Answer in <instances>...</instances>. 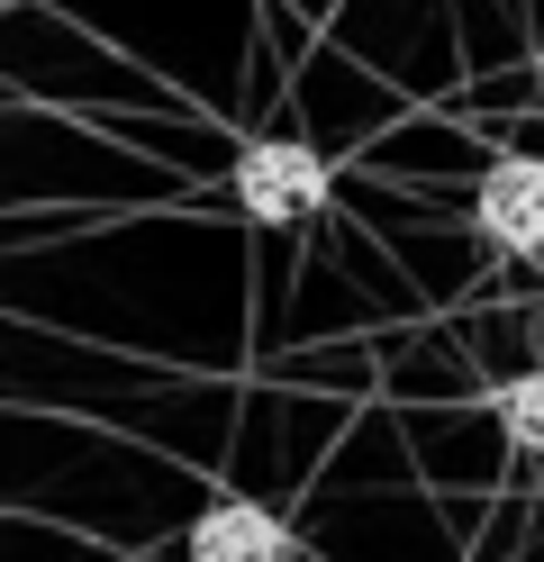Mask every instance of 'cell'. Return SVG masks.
Returning <instances> with one entry per match:
<instances>
[{"instance_id": "obj_1", "label": "cell", "mask_w": 544, "mask_h": 562, "mask_svg": "<svg viewBox=\"0 0 544 562\" xmlns=\"http://www.w3.org/2000/svg\"><path fill=\"white\" fill-rule=\"evenodd\" d=\"M326 191H336V172H326V155L300 146V136H254L236 155V209L254 227H300V218L326 209Z\"/></svg>"}, {"instance_id": "obj_2", "label": "cell", "mask_w": 544, "mask_h": 562, "mask_svg": "<svg viewBox=\"0 0 544 562\" xmlns=\"http://www.w3.org/2000/svg\"><path fill=\"white\" fill-rule=\"evenodd\" d=\"M471 227L499 255H544V155H499L471 191Z\"/></svg>"}, {"instance_id": "obj_3", "label": "cell", "mask_w": 544, "mask_h": 562, "mask_svg": "<svg viewBox=\"0 0 544 562\" xmlns=\"http://www.w3.org/2000/svg\"><path fill=\"white\" fill-rule=\"evenodd\" d=\"M181 562H290V526L264 499H209L181 526Z\"/></svg>"}, {"instance_id": "obj_4", "label": "cell", "mask_w": 544, "mask_h": 562, "mask_svg": "<svg viewBox=\"0 0 544 562\" xmlns=\"http://www.w3.org/2000/svg\"><path fill=\"white\" fill-rule=\"evenodd\" d=\"M499 436L544 463V372H518V381L499 391Z\"/></svg>"}]
</instances>
